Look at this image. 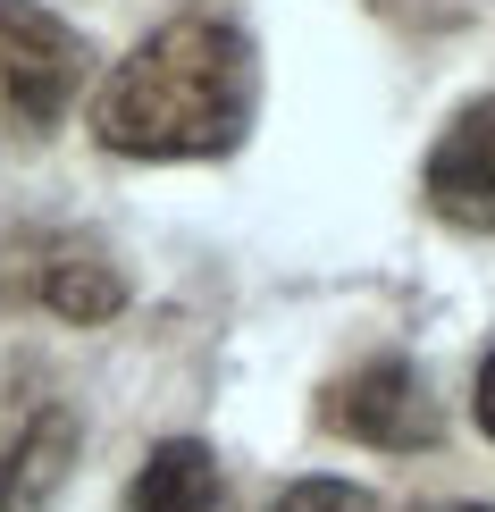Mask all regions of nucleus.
I'll list each match as a JSON object with an SVG mask.
<instances>
[{
  "instance_id": "f03ea898",
  "label": "nucleus",
  "mask_w": 495,
  "mask_h": 512,
  "mask_svg": "<svg viewBox=\"0 0 495 512\" xmlns=\"http://www.w3.org/2000/svg\"><path fill=\"white\" fill-rule=\"evenodd\" d=\"M84 34L42 0H0V143H42L84 93Z\"/></svg>"
},
{
  "instance_id": "7ed1b4c3",
  "label": "nucleus",
  "mask_w": 495,
  "mask_h": 512,
  "mask_svg": "<svg viewBox=\"0 0 495 512\" xmlns=\"http://www.w3.org/2000/svg\"><path fill=\"white\" fill-rule=\"evenodd\" d=\"M319 420H328L336 437H353V445H386V454H420V445H437V403H428L420 370L403 353L353 361L344 378H328Z\"/></svg>"
},
{
  "instance_id": "39448f33",
  "label": "nucleus",
  "mask_w": 495,
  "mask_h": 512,
  "mask_svg": "<svg viewBox=\"0 0 495 512\" xmlns=\"http://www.w3.org/2000/svg\"><path fill=\"white\" fill-rule=\"evenodd\" d=\"M76 462V412L68 403H34L17 412V429L0 437V512H42L59 479Z\"/></svg>"
},
{
  "instance_id": "423d86ee",
  "label": "nucleus",
  "mask_w": 495,
  "mask_h": 512,
  "mask_svg": "<svg viewBox=\"0 0 495 512\" xmlns=\"http://www.w3.org/2000/svg\"><path fill=\"white\" fill-rule=\"evenodd\" d=\"M126 512H227V487H219L210 445H193V437L152 445V454H143V471H135Z\"/></svg>"
},
{
  "instance_id": "0eeeda50",
  "label": "nucleus",
  "mask_w": 495,
  "mask_h": 512,
  "mask_svg": "<svg viewBox=\"0 0 495 512\" xmlns=\"http://www.w3.org/2000/svg\"><path fill=\"white\" fill-rule=\"evenodd\" d=\"M42 303H51L59 319H110L118 303H126V277L101 261V252H84V244H59L51 261H42Z\"/></svg>"
},
{
  "instance_id": "1a4fd4ad",
  "label": "nucleus",
  "mask_w": 495,
  "mask_h": 512,
  "mask_svg": "<svg viewBox=\"0 0 495 512\" xmlns=\"http://www.w3.org/2000/svg\"><path fill=\"white\" fill-rule=\"evenodd\" d=\"M470 412H479V429L495 437V353L479 361V395H470Z\"/></svg>"
},
{
  "instance_id": "6e6552de",
  "label": "nucleus",
  "mask_w": 495,
  "mask_h": 512,
  "mask_svg": "<svg viewBox=\"0 0 495 512\" xmlns=\"http://www.w3.org/2000/svg\"><path fill=\"white\" fill-rule=\"evenodd\" d=\"M269 512H386V504L370 487H353V479H294Z\"/></svg>"
},
{
  "instance_id": "f257e3e1",
  "label": "nucleus",
  "mask_w": 495,
  "mask_h": 512,
  "mask_svg": "<svg viewBox=\"0 0 495 512\" xmlns=\"http://www.w3.org/2000/svg\"><path fill=\"white\" fill-rule=\"evenodd\" d=\"M252 110H261L252 34L210 9H185L101 76L93 135L118 160H219L252 135Z\"/></svg>"
},
{
  "instance_id": "20e7f679",
  "label": "nucleus",
  "mask_w": 495,
  "mask_h": 512,
  "mask_svg": "<svg viewBox=\"0 0 495 512\" xmlns=\"http://www.w3.org/2000/svg\"><path fill=\"white\" fill-rule=\"evenodd\" d=\"M420 194L445 227H470V236H495V93L462 101L454 126L437 135V152L420 168Z\"/></svg>"
},
{
  "instance_id": "9d476101",
  "label": "nucleus",
  "mask_w": 495,
  "mask_h": 512,
  "mask_svg": "<svg viewBox=\"0 0 495 512\" xmlns=\"http://www.w3.org/2000/svg\"><path fill=\"white\" fill-rule=\"evenodd\" d=\"M445 512H495V504H445Z\"/></svg>"
}]
</instances>
